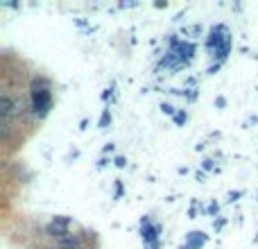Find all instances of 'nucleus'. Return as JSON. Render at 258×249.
I'll return each mask as SVG.
<instances>
[{
  "instance_id": "f257e3e1",
  "label": "nucleus",
  "mask_w": 258,
  "mask_h": 249,
  "mask_svg": "<svg viewBox=\"0 0 258 249\" xmlns=\"http://www.w3.org/2000/svg\"><path fill=\"white\" fill-rule=\"evenodd\" d=\"M16 109H18V104L14 102L12 98H7V95H3L0 98V116L7 120V118H12L14 113H16Z\"/></svg>"
},
{
  "instance_id": "f03ea898",
  "label": "nucleus",
  "mask_w": 258,
  "mask_h": 249,
  "mask_svg": "<svg viewBox=\"0 0 258 249\" xmlns=\"http://www.w3.org/2000/svg\"><path fill=\"white\" fill-rule=\"evenodd\" d=\"M48 102H50V95L45 91H34V111L39 109L41 113L48 109Z\"/></svg>"
},
{
  "instance_id": "7ed1b4c3",
  "label": "nucleus",
  "mask_w": 258,
  "mask_h": 249,
  "mask_svg": "<svg viewBox=\"0 0 258 249\" xmlns=\"http://www.w3.org/2000/svg\"><path fill=\"white\" fill-rule=\"evenodd\" d=\"M68 249H73V247H68Z\"/></svg>"
}]
</instances>
